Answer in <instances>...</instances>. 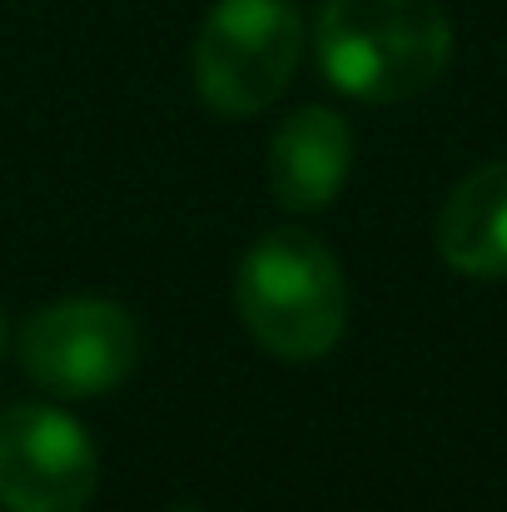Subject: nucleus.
Wrapping results in <instances>:
<instances>
[{"instance_id":"1","label":"nucleus","mask_w":507,"mask_h":512,"mask_svg":"<svg viewBox=\"0 0 507 512\" xmlns=\"http://www.w3.org/2000/svg\"><path fill=\"white\" fill-rule=\"evenodd\" d=\"M314 50L334 90L363 105H403L443 80L453 20L438 0H329Z\"/></svg>"},{"instance_id":"2","label":"nucleus","mask_w":507,"mask_h":512,"mask_svg":"<svg viewBox=\"0 0 507 512\" xmlns=\"http://www.w3.org/2000/svg\"><path fill=\"white\" fill-rule=\"evenodd\" d=\"M234 309L264 353L314 363L348 329V279L334 249L309 229H269L239 259Z\"/></svg>"},{"instance_id":"3","label":"nucleus","mask_w":507,"mask_h":512,"mask_svg":"<svg viewBox=\"0 0 507 512\" xmlns=\"http://www.w3.org/2000/svg\"><path fill=\"white\" fill-rule=\"evenodd\" d=\"M304 55V15L289 0H219L189 50L194 90L214 115L244 120L269 110Z\"/></svg>"},{"instance_id":"4","label":"nucleus","mask_w":507,"mask_h":512,"mask_svg":"<svg viewBox=\"0 0 507 512\" xmlns=\"http://www.w3.org/2000/svg\"><path fill=\"white\" fill-rule=\"evenodd\" d=\"M140 363V324L115 299H60L20 329V368L55 398H105Z\"/></svg>"},{"instance_id":"5","label":"nucleus","mask_w":507,"mask_h":512,"mask_svg":"<svg viewBox=\"0 0 507 512\" xmlns=\"http://www.w3.org/2000/svg\"><path fill=\"white\" fill-rule=\"evenodd\" d=\"M100 483L95 438L60 408L0 413V512H85Z\"/></svg>"},{"instance_id":"6","label":"nucleus","mask_w":507,"mask_h":512,"mask_svg":"<svg viewBox=\"0 0 507 512\" xmlns=\"http://www.w3.org/2000/svg\"><path fill=\"white\" fill-rule=\"evenodd\" d=\"M353 170V130L338 110L304 105L294 110L269 140V194L294 209L314 214L334 204Z\"/></svg>"},{"instance_id":"7","label":"nucleus","mask_w":507,"mask_h":512,"mask_svg":"<svg viewBox=\"0 0 507 512\" xmlns=\"http://www.w3.org/2000/svg\"><path fill=\"white\" fill-rule=\"evenodd\" d=\"M438 254L463 279H507V160L453 184L438 209Z\"/></svg>"},{"instance_id":"8","label":"nucleus","mask_w":507,"mask_h":512,"mask_svg":"<svg viewBox=\"0 0 507 512\" xmlns=\"http://www.w3.org/2000/svg\"><path fill=\"white\" fill-rule=\"evenodd\" d=\"M0 353H5V314H0Z\"/></svg>"}]
</instances>
